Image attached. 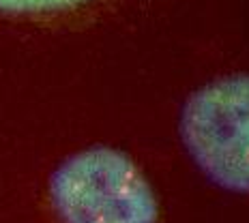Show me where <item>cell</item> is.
Wrapping results in <instances>:
<instances>
[{
    "label": "cell",
    "instance_id": "obj_1",
    "mask_svg": "<svg viewBox=\"0 0 249 223\" xmlns=\"http://www.w3.org/2000/svg\"><path fill=\"white\" fill-rule=\"evenodd\" d=\"M48 204L58 223H159V200L144 170L114 146H88L56 165Z\"/></svg>",
    "mask_w": 249,
    "mask_h": 223
},
{
    "label": "cell",
    "instance_id": "obj_2",
    "mask_svg": "<svg viewBox=\"0 0 249 223\" xmlns=\"http://www.w3.org/2000/svg\"><path fill=\"white\" fill-rule=\"evenodd\" d=\"M178 136L215 187L249 195V73L221 75L185 99Z\"/></svg>",
    "mask_w": 249,
    "mask_h": 223
},
{
    "label": "cell",
    "instance_id": "obj_3",
    "mask_svg": "<svg viewBox=\"0 0 249 223\" xmlns=\"http://www.w3.org/2000/svg\"><path fill=\"white\" fill-rule=\"evenodd\" d=\"M90 0H0L2 15H52L71 11Z\"/></svg>",
    "mask_w": 249,
    "mask_h": 223
}]
</instances>
